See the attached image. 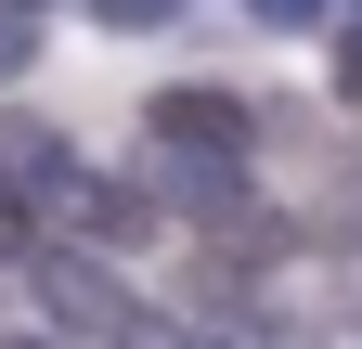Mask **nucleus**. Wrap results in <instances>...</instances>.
<instances>
[{
  "mask_svg": "<svg viewBox=\"0 0 362 349\" xmlns=\"http://www.w3.org/2000/svg\"><path fill=\"white\" fill-rule=\"evenodd\" d=\"M0 194H13L26 220H78L90 168L65 155V129H52V117H0Z\"/></svg>",
  "mask_w": 362,
  "mask_h": 349,
  "instance_id": "f257e3e1",
  "label": "nucleus"
},
{
  "mask_svg": "<svg viewBox=\"0 0 362 349\" xmlns=\"http://www.w3.org/2000/svg\"><path fill=\"white\" fill-rule=\"evenodd\" d=\"M39 297H52L65 336H129V324H143V297H129L104 259H39Z\"/></svg>",
  "mask_w": 362,
  "mask_h": 349,
  "instance_id": "f03ea898",
  "label": "nucleus"
},
{
  "mask_svg": "<svg viewBox=\"0 0 362 349\" xmlns=\"http://www.w3.org/2000/svg\"><path fill=\"white\" fill-rule=\"evenodd\" d=\"M246 143H259V117L233 91H156V155H233L246 168Z\"/></svg>",
  "mask_w": 362,
  "mask_h": 349,
  "instance_id": "7ed1b4c3",
  "label": "nucleus"
},
{
  "mask_svg": "<svg viewBox=\"0 0 362 349\" xmlns=\"http://www.w3.org/2000/svg\"><path fill=\"white\" fill-rule=\"evenodd\" d=\"M78 233H104V246H143V233H156V207L129 194V182H90V194H78Z\"/></svg>",
  "mask_w": 362,
  "mask_h": 349,
  "instance_id": "20e7f679",
  "label": "nucleus"
},
{
  "mask_svg": "<svg viewBox=\"0 0 362 349\" xmlns=\"http://www.w3.org/2000/svg\"><path fill=\"white\" fill-rule=\"evenodd\" d=\"M246 13H259L272 39H298V26H324V13H337V0H246Z\"/></svg>",
  "mask_w": 362,
  "mask_h": 349,
  "instance_id": "39448f33",
  "label": "nucleus"
},
{
  "mask_svg": "<svg viewBox=\"0 0 362 349\" xmlns=\"http://www.w3.org/2000/svg\"><path fill=\"white\" fill-rule=\"evenodd\" d=\"M39 65V13H0V78H26Z\"/></svg>",
  "mask_w": 362,
  "mask_h": 349,
  "instance_id": "423d86ee",
  "label": "nucleus"
},
{
  "mask_svg": "<svg viewBox=\"0 0 362 349\" xmlns=\"http://www.w3.org/2000/svg\"><path fill=\"white\" fill-rule=\"evenodd\" d=\"M90 13H104V26H168L181 0H90Z\"/></svg>",
  "mask_w": 362,
  "mask_h": 349,
  "instance_id": "0eeeda50",
  "label": "nucleus"
},
{
  "mask_svg": "<svg viewBox=\"0 0 362 349\" xmlns=\"http://www.w3.org/2000/svg\"><path fill=\"white\" fill-rule=\"evenodd\" d=\"M117 349H194V336H181V324H156V311H143V324H129Z\"/></svg>",
  "mask_w": 362,
  "mask_h": 349,
  "instance_id": "6e6552de",
  "label": "nucleus"
},
{
  "mask_svg": "<svg viewBox=\"0 0 362 349\" xmlns=\"http://www.w3.org/2000/svg\"><path fill=\"white\" fill-rule=\"evenodd\" d=\"M26 246H39V233H26V207L0 194V259H26Z\"/></svg>",
  "mask_w": 362,
  "mask_h": 349,
  "instance_id": "1a4fd4ad",
  "label": "nucleus"
},
{
  "mask_svg": "<svg viewBox=\"0 0 362 349\" xmlns=\"http://www.w3.org/2000/svg\"><path fill=\"white\" fill-rule=\"evenodd\" d=\"M0 349H78V336H65V324H39V336H0Z\"/></svg>",
  "mask_w": 362,
  "mask_h": 349,
  "instance_id": "9d476101",
  "label": "nucleus"
},
{
  "mask_svg": "<svg viewBox=\"0 0 362 349\" xmlns=\"http://www.w3.org/2000/svg\"><path fill=\"white\" fill-rule=\"evenodd\" d=\"M0 13H52V0H0Z\"/></svg>",
  "mask_w": 362,
  "mask_h": 349,
  "instance_id": "9b49d317",
  "label": "nucleus"
}]
</instances>
